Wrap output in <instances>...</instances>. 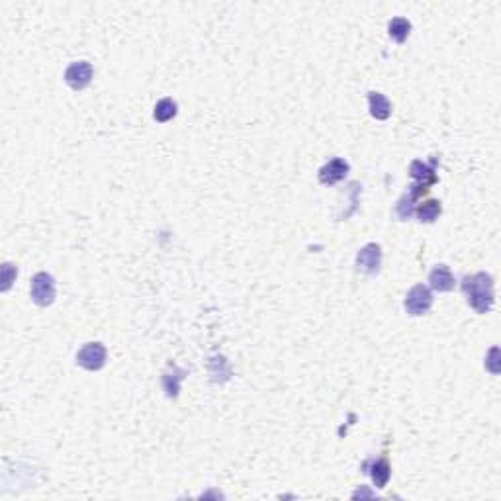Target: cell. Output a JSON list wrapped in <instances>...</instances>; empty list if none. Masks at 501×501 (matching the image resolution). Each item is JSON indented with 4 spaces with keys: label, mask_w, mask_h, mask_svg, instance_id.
I'll return each mask as SVG.
<instances>
[{
    "label": "cell",
    "mask_w": 501,
    "mask_h": 501,
    "mask_svg": "<svg viewBox=\"0 0 501 501\" xmlns=\"http://www.w3.org/2000/svg\"><path fill=\"white\" fill-rule=\"evenodd\" d=\"M388 32H390V37L393 41H398V43H404L405 39L409 37V32H411V24H409V20H405L402 16H398V18H393L388 25Z\"/></svg>",
    "instance_id": "obj_13"
},
{
    "label": "cell",
    "mask_w": 501,
    "mask_h": 501,
    "mask_svg": "<svg viewBox=\"0 0 501 501\" xmlns=\"http://www.w3.org/2000/svg\"><path fill=\"white\" fill-rule=\"evenodd\" d=\"M390 464L386 458H380L372 464V470H370V476H372V482L376 488H386L388 480H390Z\"/></svg>",
    "instance_id": "obj_14"
},
{
    "label": "cell",
    "mask_w": 501,
    "mask_h": 501,
    "mask_svg": "<svg viewBox=\"0 0 501 501\" xmlns=\"http://www.w3.org/2000/svg\"><path fill=\"white\" fill-rule=\"evenodd\" d=\"M92 74H94V69H92L90 63L76 61L67 67V71H65V83L71 86L73 90H83V88L90 85Z\"/></svg>",
    "instance_id": "obj_5"
},
{
    "label": "cell",
    "mask_w": 501,
    "mask_h": 501,
    "mask_svg": "<svg viewBox=\"0 0 501 501\" xmlns=\"http://www.w3.org/2000/svg\"><path fill=\"white\" fill-rule=\"evenodd\" d=\"M462 292L470 307H474L478 314H488L493 307L495 294H493V278L486 272H476L472 276H466L462 280Z\"/></svg>",
    "instance_id": "obj_1"
},
{
    "label": "cell",
    "mask_w": 501,
    "mask_h": 501,
    "mask_svg": "<svg viewBox=\"0 0 501 501\" xmlns=\"http://www.w3.org/2000/svg\"><path fill=\"white\" fill-rule=\"evenodd\" d=\"M176 116V102L171 100V98H163L157 102V106H155V112H153V118L157 120V122L165 123L172 120Z\"/></svg>",
    "instance_id": "obj_15"
},
{
    "label": "cell",
    "mask_w": 501,
    "mask_h": 501,
    "mask_svg": "<svg viewBox=\"0 0 501 501\" xmlns=\"http://www.w3.org/2000/svg\"><path fill=\"white\" fill-rule=\"evenodd\" d=\"M429 284H431V288L437 290V292H451L454 288L453 272H451V269H449L447 265H439V267H435V269L431 270V274H429Z\"/></svg>",
    "instance_id": "obj_9"
},
{
    "label": "cell",
    "mask_w": 501,
    "mask_h": 501,
    "mask_svg": "<svg viewBox=\"0 0 501 501\" xmlns=\"http://www.w3.org/2000/svg\"><path fill=\"white\" fill-rule=\"evenodd\" d=\"M76 362L86 370H100L106 365V349L102 342H86L76 353Z\"/></svg>",
    "instance_id": "obj_4"
},
{
    "label": "cell",
    "mask_w": 501,
    "mask_h": 501,
    "mask_svg": "<svg viewBox=\"0 0 501 501\" xmlns=\"http://www.w3.org/2000/svg\"><path fill=\"white\" fill-rule=\"evenodd\" d=\"M404 306L409 316H416V318L417 316H425L433 306V292L425 284H417L405 296Z\"/></svg>",
    "instance_id": "obj_3"
},
{
    "label": "cell",
    "mask_w": 501,
    "mask_h": 501,
    "mask_svg": "<svg viewBox=\"0 0 501 501\" xmlns=\"http://www.w3.org/2000/svg\"><path fill=\"white\" fill-rule=\"evenodd\" d=\"M349 169L351 167H349V163L345 159H331L327 165H323L319 169V183L327 184V186L339 183L349 174Z\"/></svg>",
    "instance_id": "obj_8"
},
{
    "label": "cell",
    "mask_w": 501,
    "mask_h": 501,
    "mask_svg": "<svg viewBox=\"0 0 501 501\" xmlns=\"http://www.w3.org/2000/svg\"><path fill=\"white\" fill-rule=\"evenodd\" d=\"M380 265H382V249L376 243L365 245L358 255H356V269L365 274H378Z\"/></svg>",
    "instance_id": "obj_6"
},
{
    "label": "cell",
    "mask_w": 501,
    "mask_h": 501,
    "mask_svg": "<svg viewBox=\"0 0 501 501\" xmlns=\"http://www.w3.org/2000/svg\"><path fill=\"white\" fill-rule=\"evenodd\" d=\"M409 172H411V176L416 178L417 183L423 184V186H429V184L437 183V174H435V169L433 167H429L425 163H421V161H413L411 163V167H409Z\"/></svg>",
    "instance_id": "obj_11"
},
{
    "label": "cell",
    "mask_w": 501,
    "mask_h": 501,
    "mask_svg": "<svg viewBox=\"0 0 501 501\" xmlns=\"http://www.w3.org/2000/svg\"><path fill=\"white\" fill-rule=\"evenodd\" d=\"M427 192V186H423V184H411L409 188H407V192L404 194V198L398 202V216L402 218V220H409L411 216H413V212H416V202L421 198V196Z\"/></svg>",
    "instance_id": "obj_7"
},
{
    "label": "cell",
    "mask_w": 501,
    "mask_h": 501,
    "mask_svg": "<svg viewBox=\"0 0 501 501\" xmlns=\"http://www.w3.org/2000/svg\"><path fill=\"white\" fill-rule=\"evenodd\" d=\"M30 292H32V300L36 302L37 306H51L55 302V280H53V276L48 272H37L36 276L32 278Z\"/></svg>",
    "instance_id": "obj_2"
},
{
    "label": "cell",
    "mask_w": 501,
    "mask_h": 501,
    "mask_svg": "<svg viewBox=\"0 0 501 501\" xmlns=\"http://www.w3.org/2000/svg\"><path fill=\"white\" fill-rule=\"evenodd\" d=\"M440 212H442V206H440L439 200H425V202H421L419 206L416 208V214L419 221H425V223H431V221H435L437 218L440 216Z\"/></svg>",
    "instance_id": "obj_12"
},
{
    "label": "cell",
    "mask_w": 501,
    "mask_h": 501,
    "mask_svg": "<svg viewBox=\"0 0 501 501\" xmlns=\"http://www.w3.org/2000/svg\"><path fill=\"white\" fill-rule=\"evenodd\" d=\"M368 106H370V114L376 120H388L391 114V104L388 98L380 92H370L368 94Z\"/></svg>",
    "instance_id": "obj_10"
}]
</instances>
